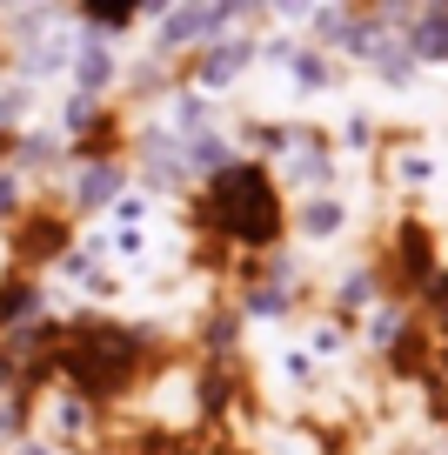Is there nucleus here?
<instances>
[{
    "instance_id": "1",
    "label": "nucleus",
    "mask_w": 448,
    "mask_h": 455,
    "mask_svg": "<svg viewBox=\"0 0 448 455\" xmlns=\"http://www.w3.org/2000/svg\"><path fill=\"white\" fill-rule=\"evenodd\" d=\"M201 228L221 235V242H235V248H248V255L281 248L288 208H281L275 174L254 168V161H228V168H214L208 188H201Z\"/></svg>"
},
{
    "instance_id": "2",
    "label": "nucleus",
    "mask_w": 448,
    "mask_h": 455,
    "mask_svg": "<svg viewBox=\"0 0 448 455\" xmlns=\"http://www.w3.org/2000/svg\"><path fill=\"white\" fill-rule=\"evenodd\" d=\"M54 369L68 375L74 395L108 402V395H121V388L134 382L140 335L121 328V322H74V328H60V341H54Z\"/></svg>"
},
{
    "instance_id": "3",
    "label": "nucleus",
    "mask_w": 448,
    "mask_h": 455,
    "mask_svg": "<svg viewBox=\"0 0 448 455\" xmlns=\"http://www.w3.org/2000/svg\"><path fill=\"white\" fill-rule=\"evenodd\" d=\"M7 228H14V268H28V275L74 248L68 242V214H54V208H20Z\"/></svg>"
},
{
    "instance_id": "4",
    "label": "nucleus",
    "mask_w": 448,
    "mask_h": 455,
    "mask_svg": "<svg viewBox=\"0 0 448 455\" xmlns=\"http://www.w3.org/2000/svg\"><path fill=\"white\" fill-rule=\"evenodd\" d=\"M228 28V7L221 0H188L181 14L161 28V41H155V54H174V47H195V41H214V34Z\"/></svg>"
},
{
    "instance_id": "5",
    "label": "nucleus",
    "mask_w": 448,
    "mask_h": 455,
    "mask_svg": "<svg viewBox=\"0 0 448 455\" xmlns=\"http://www.w3.org/2000/svg\"><path fill=\"white\" fill-rule=\"evenodd\" d=\"M121 188H127V168L100 155V161H87V168L74 174V195H68V208H81V214L114 208V201H121Z\"/></svg>"
},
{
    "instance_id": "6",
    "label": "nucleus",
    "mask_w": 448,
    "mask_h": 455,
    "mask_svg": "<svg viewBox=\"0 0 448 455\" xmlns=\"http://www.w3.org/2000/svg\"><path fill=\"white\" fill-rule=\"evenodd\" d=\"M254 54H261L254 41H208V54H201V68H195V87H208V94L235 87V74H248Z\"/></svg>"
},
{
    "instance_id": "7",
    "label": "nucleus",
    "mask_w": 448,
    "mask_h": 455,
    "mask_svg": "<svg viewBox=\"0 0 448 455\" xmlns=\"http://www.w3.org/2000/svg\"><path fill=\"white\" fill-rule=\"evenodd\" d=\"M41 315H47L41 282H34L28 268H14L7 282H0V335H7V328H28V322H41Z\"/></svg>"
},
{
    "instance_id": "8",
    "label": "nucleus",
    "mask_w": 448,
    "mask_h": 455,
    "mask_svg": "<svg viewBox=\"0 0 448 455\" xmlns=\"http://www.w3.org/2000/svg\"><path fill=\"white\" fill-rule=\"evenodd\" d=\"M41 428L54 435V449H60V442H81L87 428H94V402L74 395V388H68V395H47L41 402Z\"/></svg>"
},
{
    "instance_id": "9",
    "label": "nucleus",
    "mask_w": 448,
    "mask_h": 455,
    "mask_svg": "<svg viewBox=\"0 0 448 455\" xmlns=\"http://www.w3.org/2000/svg\"><path fill=\"white\" fill-rule=\"evenodd\" d=\"M68 68H74V87H81V94H108V87H114V74H121V68H114V54H108V41H100V34H87V41L81 47H74V60H68Z\"/></svg>"
},
{
    "instance_id": "10",
    "label": "nucleus",
    "mask_w": 448,
    "mask_h": 455,
    "mask_svg": "<svg viewBox=\"0 0 448 455\" xmlns=\"http://www.w3.org/2000/svg\"><path fill=\"white\" fill-rule=\"evenodd\" d=\"M294 228H301V242H335L341 228H348V208H341L335 195H315L308 208L294 214Z\"/></svg>"
},
{
    "instance_id": "11",
    "label": "nucleus",
    "mask_w": 448,
    "mask_h": 455,
    "mask_svg": "<svg viewBox=\"0 0 448 455\" xmlns=\"http://www.w3.org/2000/svg\"><path fill=\"white\" fill-rule=\"evenodd\" d=\"M408 54H415V60H448V7H442V0H428V14L415 20Z\"/></svg>"
},
{
    "instance_id": "12",
    "label": "nucleus",
    "mask_w": 448,
    "mask_h": 455,
    "mask_svg": "<svg viewBox=\"0 0 448 455\" xmlns=\"http://www.w3.org/2000/svg\"><path fill=\"white\" fill-rule=\"evenodd\" d=\"M134 14H140V0H81V20L94 34H121V28H134Z\"/></svg>"
},
{
    "instance_id": "13",
    "label": "nucleus",
    "mask_w": 448,
    "mask_h": 455,
    "mask_svg": "<svg viewBox=\"0 0 448 455\" xmlns=\"http://www.w3.org/2000/svg\"><path fill=\"white\" fill-rule=\"evenodd\" d=\"M20 208H28V174H14V168H0V228L14 221Z\"/></svg>"
},
{
    "instance_id": "14",
    "label": "nucleus",
    "mask_w": 448,
    "mask_h": 455,
    "mask_svg": "<svg viewBox=\"0 0 448 455\" xmlns=\"http://www.w3.org/2000/svg\"><path fill=\"white\" fill-rule=\"evenodd\" d=\"M248 315H254V322H275V315H288V288H248Z\"/></svg>"
},
{
    "instance_id": "15",
    "label": "nucleus",
    "mask_w": 448,
    "mask_h": 455,
    "mask_svg": "<svg viewBox=\"0 0 448 455\" xmlns=\"http://www.w3.org/2000/svg\"><path fill=\"white\" fill-rule=\"evenodd\" d=\"M328 81H335V68H328L322 54H301V60H294V87H308V94H315V87H328Z\"/></svg>"
},
{
    "instance_id": "16",
    "label": "nucleus",
    "mask_w": 448,
    "mask_h": 455,
    "mask_svg": "<svg viewBox=\"0 0 448 455\" xmlns=\"http://www.w3.org/2000/svg\"><path fill=\"white\" fill-rule=\"evenodd\" d=\"M308 355H315V362H335V355H341V328H335V322H315V328H308Z\"/></svg>"
},
{
    "instance_id": "17",
    "label": "nucleus",
    "mask_w": 448,
    "mask_h": 455,
    "mask_svg": "<svg viewBox=\"0 0 448 455\" xmlns=\"http://www.w3.org/2000/svg\"><path fill=\"white\" fill-rule=\"evenodd\" d=\"M395 335H402V315H395V308L368 315V341H375V348H395Z\"/></svg>"
},
{
    "instance_id": "18",
    "label": "nucleus",
    "mask_w": 448,
    "mask_h": 455,
    "mask_svg": "<svg viewBox=\"0 0 448 455\" xmlns=\"http://www.w3.org/2000/svg\"><path fill=\"white\" fill-rule=\"evenodd\" d=\"M341 301H348V308H368V301H375V275H348V282H341Z\"/></svg>"
},
{
    "instance_id": "19",
    "label": "nucleus",
    "mask_w": 448,
    "mask_h": 455,
    "mask_svg": "<svg viewBox=\"0 0 448 455\" xmlns=\"http://www.w3.org/2000/svg\"><path fill=\"white\" fill-rule=\"evenodd\" d=\"M421 181H435V155H408L402 161V188H421Z\"/></svg>"
},
{
    "instance_id": "20",
    "label": "nucleus",
    "mask_w": 448,
    "mask_h": 455,
    "mask_svg": "<svg viewBox=\"0 0 448 455\" xmlns=\"http://www.w3.org/2000/svg\"><path fill=\"white\" fill-rule=\"evenodd\" d=\"M14 455H60V449H54V442H41V435H20Z\"/></svg>"
},
{
    "instance_id": "21",
    "label": "nucleus",
    "mask_w": 448,
    "mask_h": 455,
    "mask_svg": "<svg viewBox=\"0 0 448 455\" xmlns=\"http://www.w3.org/2000/svg\"><path fill=\"white\" fill-rule=\"evenodd\" d=\"M261 7H268V14H288V20H294V14H308V0H261Z\"/></svg>"
}]
</instances>
